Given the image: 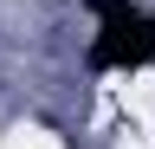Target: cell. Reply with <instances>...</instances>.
I'll return each mask as SVG.
<instances>
[{
	"instance_id": "1",
	"label": "cell",
	"mask_w": 155,
	"mask_h": 149,
	"mask_svg": "<svg viewBox=\"0 0 155 149\" xmlns=\"http://www.w3.org/2000/svg\"><path fill=\"white\" fill-rule=\"evenodd\" d=\"M91 7H97V39H91V65L97 71L155 65V13H142L136 0H91Z\"/></svg>"
}]
</instances>
